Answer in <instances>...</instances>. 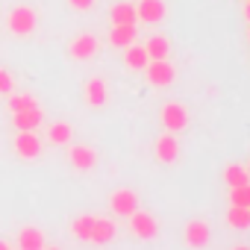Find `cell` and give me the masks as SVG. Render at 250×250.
<instances>
[{
  "label": "cell",
  "instance_id": "obj_6",
  "mask_svg": "<svg viewBox=\"0 0 250 250\" xmlns=\"http://www.w3.org/2000/svg\"><path fill=\"white\" fill-rule=\"evenodd\" d=\"M109 209H112V215H118V218H130V215L139 209V194H136L133 188H115L112 197H109Z\"/></svg>",
  "mask_w": 250,
  "mask_h": 250
},
{
  "label": "cell",
  "instance_id": "obj_10",
  "mask_svg": "<svg viewBox=\"0 0 250 250\" xmlns=\"http://www.w3.org/2000/svg\"><path fill=\"white\" fill-rule=\"evenodd\" d=\"M177 156H180V142H177V136H174V133L159 136V139H156V159H159L162 165H171V162H177Z\"/></svg>",
  "mask_w": 250,
  "mask_h": 250
},
{
  "label": "cell",
  "instance_id": "obj_26",
  "mask_svg": "<svg viewBox=\"0 0 250 250\" xmlns=\"http://www.w3.org/2000/svg\"><path fill=\"white\" fill-rule=\"evenodd\" d=\"M94 3L97 0H68V6L77 9V12H88V9H94Z\"/></svg>",
  "mask_w": 250,
  "mask_h": 250
},
{
  "label": "cell",
  "instance_id": "obj_24",
  "mask_svg": "<svg viewBox=\"0 0 250 250\" xmlns=\"http://www.w3.org/2000/svg\"><path fill=\"white\" fill-rule=\"evenodd\" d=\"M229 203H232V206H250V183L232 186V188H229Z\"/></svg>",
  "mask_w": 250,
  "mask_h": 250
},
{
  "label": "cell",
  "instance_id": "obj_23",
  "mask_svg": "<svg viewBox=\"0 0 250 250\" xmlns=\"http://www.w3.org/2000/svg\"><path fill=\"white\" fill-rule=\"evenodd\" d=\"M33 106H39L33 94H9V112L12 115L15 112H24V109H33Z\"/></svg>",
  "mask_w": 250,
  "mask_h": 250
},
{
  "label": "cell",
  "instance_id": "obj_19",
  "mask_svg": "<svg viewBox=\"0 0 250 250\" xmlns=\"http://www.w3.org/2000/svg\"><path fill=\"white\" fill-rule=\"evenodd\" d=\"M109 18H112V24H136V21H139L133 3H115V6L109 9Z\"/></svg>",
  "mask_w": 250,
  "mask_h": 250
},
{
  "label": "cell",
  "instance_id": "obj_15",
  "mask_svg": "<svg viewBox=\"0 0 250 250\" xmlns=\"http://www.w3.org/2000/svg\"><path fill=\"white\" fill-rule=\"evenodd\" d=\"M136 42V24H112L109 44L112 47H130Z\"/></svg>",
  "mask_w": 250,
  "mask_h": 250
},
{
  "label": "cell",
  "instance_id": "obj_28",
  "mask_svg": "<svg viewBox=\"0 0 250 250\" xmlns=\"http://www.w3.org/2000/svg\"><path fill=\"white\" fill-rule=\"evenodd\" d=\"M6 247H9V244H6V241H0V250H6Z\"/></svg>",
  "mask_w": 250,
  "mask_h": 250
},
{
  "label": "cell",
  "instance_id": "obj_7",
  "mask_svg": "<svg viewBox=\"0 0 250 250\" xmlns=\"http://www.w3.org/2000/svg\"><path fill=\"white\" fill-rule=\"evenodd\" d=\"M97 50H100V42H97V36H91V33L77 36V39L71 42V47H68V53H71L77 62H88V59H94Z\"/></svg>",
  "mask_w": 250,
  "mask_h": 250
},
{
  "label": "cell",
  "instance_id": "obj_31",
  "mask_svg": "<svg viewBox=\"0 0 250 250\" xmlns=\"http://www.w3.org/2000/svg\"><path fill=\"white\" fill-rule=\"evenodd\" d=\"M247 209H250V206H247Z\"/></svg>",
  "mask_w": 250,
  "mask_h": 250
},
{
  "label": "cell",
  "instance_id": "obj_21",
  "mask_svg": "<svg viewBox=\"0 0 250 250\" xmlns=\"http://www.w3.org/2000/svg\"><path fill=\"white\" fill-rule=\"evenodd\" d=\"M227 224H229L232 229H247V227H250V209H247V206H232V203H229Z\"/></svg>",
  "mask_w": 250,
  "mask_h": 250
},
{
  "label": "cell",
  "instance_id": "obj_16",
  "mask_svg": "<svg viewBox=\"0 0 250 250\" xmlns=\"http://www.w3.org/2000/svg\"><path fill=\"white\" fill-rule=\"evenodd\" d=\"M44 121V115H42V109L39 106H33V109H24V112H15L12 115V124L18 130H39V124Z\"/></svg>",
  "mask_w": 250,
  "mask_h": 250
},
{
  "label": "cell",
  "instance_id": "obj_25",
  "mask_svg": "<svg viewBox=\"0 0 250 250\" xmlns=\"http://www.w3.org/2000/svg\"><path fill=\"white\" fill-rule=\"evenodd\" d=\"M12 88H15V83H12V74L0 68V94H12Z\"/></svg>",
  "mask_w": 250,
  "mask_h": 250
},
{
  "label": "cell",
  "instance_id": "obj_12",
  "mask_svg": "<svg viewBox=\"0 0 250 250\" xmlns=\"http://www.w3.org/2000/svg\"><path fill=\"white\" fill-rule=\"evenodd\" d=\"M209 224L206 221H188L186 224V229H183V241L188 244V247H203V244H209Z\"/></svg>",
  "mask_w": 250,
  "mask_h": 250
},
{
  "label": "cell",
  "instance_id": "obj_30",
  "mask_svg": "<svg viewBox=\"0 0 250 250\" xmlns=\"http://www.w3.org/2000/svg\"><path fill=\"white\" fill-rule=\"evenodd\" d=\"M247 39H250V30H247Z\"/></svg>",
  "mask_w": 250,
  "mask_h": 250
},
{
  "label": "cell",
  "instance_id": "obj_5",
  "mask_svg": "<svg viewBox=\"0 0 250 250\" xmlns=\"http://www.w3.org/2000/svg\"><path fill=\"white\" fill-rule=\"evenodd\" d=\"M145 77H147L150 85L165 88V85H171V83L177 80V71H174V65H171L168 59H150L147 68H145Z\"/></svg>",
  "mask_w": 250,
  "mask_h": 250
},
{
  "label": "cell",
  "instance_id": "obj_9",
  "mask_svg": "<svg viewBox=\"0 0 250 250\" xmlns=\"http://www.w3.org/2000/svg\"><path fill=\"white\" fill-rule=\"evenodd\" d=\"M136 15L142 24H159L165 18V0H139Z\"/></svg>",
  "mask_w": 250,
  "mask_h": 250
},
{
  "label": "cell",
  "instance_id": "obj_8",
  "mask_svg": "<svg viewBox=\"0 0 250 250\" xmlns=\"http://www.w3.org/2000/svg\"><path fill=\"white\" fill-rule=\"evenodd\" d=\"M15 153L21 159H39L42 156V142H39L36 130H18V136H15Z\"/></svg>",
  "mask_w": 250,
  "mask_h": 250
},
{
  "label": "cell",
  "instance_id": "obj_22",
  "mask_svg": "<svg viewBox=\"0 0 250 250\" xmlns=\"http://www.w3.org/2000/svg\"><path fill=\"white\" fill-rule=\"evenodd\" d=\"M224 183L232 188V186H241V183H250V174L244 165H227L224 168Z\"/></svg>",
  "mask_w": 250,
  "mask_h": 250
},
{
  "label": "cell",
  "instance_id": "obj_13",
  "mask_svg": "<svg viewBox=\"0 0 250 250\" xmlns=\"http://www.w3.org/2000/svg\"><path fill=\"white\" fill-rule=\"evenodd\" d=\"M147 62H150V56H147L145 44H136L133 42L130 47H124V65H127L130 71H145Z\"/></svg>",
  "mask_w": 250,
  "mask_h": 250
},
{
  "label": "cell",
  "instance_id": "obj_17",
  "mask_svg": "<svg viewBox=\"0 0 250 250\" xmlns=\"http://www.w3.org/2000/svg\"><path fill=\"white\" fill-rule=\"evenodd\" d=\"M44 244L47 241H44V232L39 227H24L18 232V247H24V250H42Z\"/></svg>",
  "mask_w": 250,
  "mask_h": 250
},
{
  "label": "cell",
  "instance_id": "obj_18",
  "mask_svg": "<svg viewBox=\"0 0 250 250\" xmlns=\"http://www.w3.org/2000/svg\"><path fill=\"white\" fill-rule=\"evenodd\" d=\"M71 136H74V130H71V124H65V121L50 124V130H47V142H50L53 147H65V145H71Z\"/></svg>",
  "mask_w": 250,
  "mask_h": 250
},
{
  "label": "cell",
  "instance_id": "obj_20",
  "mask_svg": "<svg viewBox=\"0 0 250 250\" xmlns=\"http://www.w3.org/2000/svg\"><path fill=\"white\" fill-rule=\"evenodd\" d=\"M145 50H147V56H150V59H168L171 42H168L165 36H150V39L145 42Z\"/></svg>",
  "mask_w": 250,
  "mask_h": 250
},
{
  "label": "cell",
  "instance_id": "obj_3",
  "mask_svg": "<svg viewBox=\"0 0 250 250\" xmlns=\"http://www.w3.org/2000/svg\"><path fill=\"white\" fill-rule=\"evenodd\" d=\"M130 229H133V235H136L139 241H153V238L159 235V221H156L150 212L136 209V212L130 215Z\"/></svg>",
  "mask_w": 250,
  "mask_h": 250
},
{
  "label": "cell",
  "instance_id": "obj_4",
  "mask_svg": "<svg viewBox=\"0 0 250 250\" xmlns=\"http://www.w3.org/2000/svg\"><path fill=\"white\" fill-rule=\"evenodd\" d=\"M159 121L168 133H180V130L188 127V109L183 103H165L159 109Z\"/></svg>",
  "mask_w": 250,
  "mask_h": 250
},
{
  "label": "cell",
  "instance_id": "obj_14",
  "mask_svg": "<svg viewBox=\"0 0 250 250\" xmlns=\"http://www.w3.org/2000/svg\"><path fill=\"white\" fill-rule=\"evenodd\" d=\"M83 94H85V103H88V106H103V103L109 100V88H106V83H103L100 77H91V80L85 83Z\"/></svg>",
  "mask_w": 250,
  "mask_h": 250
},
{
  "label": "cell",
  "instance_id": "obj_11",
  "mask_svg": "<svg viewBox=\"0 0 250 250\" xmlns=\"http://www.w3.org/2000/svg\"><path fill=\"white\" fill-rule=\"evenodd\" d=\"M68 159H71V165H74L77 171H91V168L97 165V153H94V147H88V145H74V147L68 150Z\"/></svg>",
  "mask_w": 250,
  "mask_h": 250
},
{
  "label": "cell",
  "instance_id": "obj_29",
  "mask_svg": "<svg viewBox=\"0 0 250 250\" xmlns=\"http://www.w3.org/2000/svg\"><path fill=\"white\" fill-rule=\"evenodd\" d=\"M247 174H250V162H247Z\"/></svg>",
  "mask_w": 250,
  "mask_h": 250
},
{
  "label": "cell",
  "instance_id": "obj_27",
  "mask_svg": "<svg viewBox=\"0 0 250 250\" xmlns=\"http://www.w3.org/2000/svg\"><path fill=\"white\" fill-rule=\"evenodd\" d=\"M244 15H247V21H250V0H247V9H244Z\"/></svg>",
  "mask_w": 250,
  "mask_h": 250
},
{
  "label": "cell",
  "instance_id": "obj_1",
  "mask_svg": "<svg viewBox=\"0 0 250 250\" xmlns=\"http://www.w3.org/2000/svg\"><path fill=\"white\" fill-rule=\"evenodd\" d=\"M71 232L77 241H88V244H109L115 238V224L109 218H97V215H77L71 221Z\"/></svg>",
  "mask_w": 250,
  "mask_h": 250
},
{
  "label": "cell",
  "instance_id": "obj_2",
  "mask_svg": "<svg viewBox=\"0 0 250 250\" xmlns=\"http://www.w3.org/2000/svg\"><path fill=\"white\" fill-rule=\"evenodd\" d=\"M6 30L15 33V36H30V33L36 30V9H30V6H15V9H9V15H6Z\"/></svg>",
  "mask_w": 250,
  "mask_h": 250
}]
</instances>
